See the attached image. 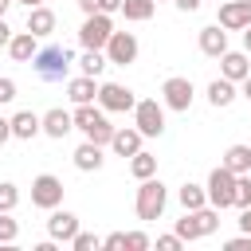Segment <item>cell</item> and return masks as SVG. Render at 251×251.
<instances>
[{
	"instance_id": "cell-1",
	"label": "cell",
	"mask_w": 251,
	"mask_h": 251,
	"mask_svg": "<svg viewBox=\"0 0 251 251\" xmlns=\"http://www.w3.org/2000/svg\"><path fill=\"white\" fill-rule=\"evenodd\" d=\"M75 129H78L86 141H94V145H110V137H114L118 126H110V118H106L102 106L82 102V106H75Z\"/></svg>"
},
{
	"instance_id": "cell-2",
	"label": "cell",
	"mask_w": 251,
	"mask_h": 251,
	"mask_svg": "<svg viewBox=\"0 0 251 251\" xmlns=\"http://www.w3.org/2000/svg\"><path fill=\"white\" fill-rule=\"evenodd\" d=\"M165 204H169V188L161 184V176H145L137 184V196H133V212L141 224H153L165 216Z\"/></svg>"
},
{
	"instance_id": "cell-3",
	"label": "cell",
	"mask_w": 251,
	"mask_h": 251,
	"mask_svg": "<svg viewBox=\"0 0 251 251\" xmlns=\"http://www.w3.org/2000/svg\"><path fill=\"white\" fill-rule=\"evenodd\" d=\"M71 63H75V55H71L67 47H59V43L39 47V51H35V59H31V67H35V75H39L43 82H59V78H67Z\"/></svg>"
},
{
	"instance_id": "cell-4",
	"label": "cell",
	"mask_w": 251,
	"mask_h": 251,
	"mask_svg": "<svg viewBox=\"0 0 251 251\" xmlns=\"http://www.w3.org/2000/svg\"><path fill=\"white\" fill-rule=\"evenodd\" d=\"M216 227H220V208H212V204H204V208H196V212H184V216L176 220V235H180L184 243L204 239V235H212Z\"/></svg>"
},
{
	"instance_id": "cell-5",
	"label": "cell",
	"mask_w": 251,
	"mask_h": 251,
	"mask_svg": "<svg viewBox=\"0 0 251 251\" xmlns=\"http://www.w3.org/2000/svg\"><path fill=\"white\" fill-rule=\"evenodd\" d=\"M204 188H208V204H212V208L224 212V208L235 204V173H231L227 165H216V169L208 173V184H204Z\"/></svg>"
},
{
	"instance_id": "cell-6",
	"label": "cell",
	"mask_w": 251,
	"mask_h": 251,
	"mask_svg": "<svg viewBox=\"0 0 251 251\" xmlns=\"http://www.w3.org/2000/svg\"><path fill=\"white\" fill-rule=\"evenodd\" d=\"M192 98H196V90H192V82H188L184 75H169V78L161 82V102H165V110L188 114V110H192Z\"/></svg>"
},
{
	"instance_id": "cell-7",
	"label": "cell",
	"mask_w": 251,
	"mask_h": 251,
	"mask_svg": "<svg viewBox=\"0 0 251 251\" xmlns=\"http://www.w3.org/2000/svg\"><path fill=\"white\" fill-rule=\"evenodd\" d=\"M133 126H137L145 137H161V133H165V102H157V98H137V106H133Z\"/></svg>"
},
{
	"instance_id": "cell-8",
	"label": "cell",
	"mask_w": 251,
	"mask_h": 251,
	"mask_svg": "<svg viewBox=\"0 0 251 251\" xmlns=\"http://www.w3.org/2000/svg\"><path fill=\"white\" fill-rule=\"evenodd\" d=\"M110 35H114V20L106 16V12H90L86 20H82V27H78V43L82 47H106L110 43Z\"/></svg>"
},
{
	"instance_id": "cell-9",
	"label": "cell",
	"mask_w": 251,
	"mask_h": 251,
	"mask_svg": "<svg viewBox=\"0 0 251 251\" xmlns=\"http://www.w3.org/2000/svg\"><path fill=\"white\" fill-rule=\"evenodd\" d=\"M98 106H102L106 114H133L137 98H133V90L122 86V82H98Z\"/></svg>"
},
{
	"instance_id": "cell-10",
	"label": "cell",
	"mask_w": 251,
	"mask_h": 251,
	"mask_svg": "<svg viewBox=\"0 0 251 251\" xmlns=\"http://www.w3.org/2000/svg\"><path fill=\"white\" fill-rule=\"evenodd\" d=\"M102 51H106V59H110L114 67H129V63H137L141 43H137V35H133V31H114V35H110V43H106Z\"/></svg>"
},
{
	"instance_id": "cell-11",
	"label": "cell",
	"mask_w": 251,
	"mask_h": 251,
	"mask_svg": "<svg viewBox=\"0 0 251 251\" xmlns=\"http://www.w3.org/2000/svg\"><path fill=\"white\" fill-rule=\"evenodd\" d=\"M31 204L43 208V212L59 208V204H63V180L51 176V173H39V176L31 180Z\"/></svg>"
},
{
	"instance_id": "cell-12",
	"label": "cell",
	"mask_w": 251,
	"mask_h": 251,
	"mask_svg": "<svg viewBox=\"0 0 251 251\" xmlns=\"http://www.w3.org/2000/svg\"><path fill=\"white\" fill-rule=\"evenodd\" d=\"M216 24H220L224 31H243V27H251V0H220Z\"/></svg>"
},
{
	"instance_id": "cell-13",
	"label": "cell",
	"mask_w": 251,
	"mask_h": 251,
	"mask_svg": "<svg viewBox=\"0 0 251 251\" xmlns=\"http://www.w3.org/2000/svg\"><path fill=\"white\" fill-rule=\"evenodd\" d=\"M47 235H51L55 243H71V239L78 235V216L67 212V208H51V216H47Z\"/></svg>"
},
{
	"instance_id": "cell-14",
	"label": "cell",
	"mask_w": 251,
	"mask_h": 251,
	"mask_svg": "<svg viewBox=\"0 0 251 251\" xmlns=\"http://www.w3.org/2000/svg\"><path fill=\"white\" fill-rule=\"evenodd\" d=\"M220 75H224V78H231V82H243V78L251 75V55H247V51H231V47H227V51L220 55Z\"/></svg>"
},
{
	"instance_id": "cell-15",
	"label": "cell",
	"mask_w": 251,
	"mask_h": 251,
	"mask_svg": "<svg viewBox=\"0 0 251 251\" xmlns=\"http://www.w3.org/2000/svg\"><path fill=\"white\" fill-rule=\"evenodd\" d=\"M71 129H75V114H71V110L55 106V110H47V114H43V133H47V137L63 141V137H67Z\"/></svg>"
},
{
	"instance_id": "cell-16",
	"label": "cell",
	"mask_w": 251,
	"mask_h": 251,
	"mask_svg": "<svg viewBox=\"0 0 251 251\" xmlns=\"http://www.w3.org/2000/svg\"><path fill=\"white\" fill-rule=\"evenodd\" d=\"M35 133H43V114H35V110H20V114H12V137L31 141Z\"/></svg>"
},
{
	"instance_id": "cell-17",
	"label": "cell",
	"mask_w": 251,
	"mask_h": 251,
	"mask_svg": "<svg viewBox=\"0 0 251 251\" xmlns=\"http://www.w3.org/2000/svg\"><path fill=\"white\" fill-rule=\"evenodd\" d=\"M200 51H204L208 59H220V55L227 51V31H224L220 24H208V27H200Z\"/></svg>"
},
{
	"instance_id": "cell-18",
	"label": "cell",
	"mask_w": 251,
	"mask_h": 251,
	"mask_svg": "<svg viewBox=\"0 0 251 251\" xmlns=\"http://www.w3.org/2000/svg\"><path fill=\"white\" fill-rule=\"evenodd\" d=\"M35 51H39V35H31L27 27H24V31H16V35H12V43H8V55H12L16 63H31V59H35Z\"/></svg>"
},
{
	"instance_id": "cell-19",
	"label": "cell",
	"mask_w": 251,
	"mask_h": 251,
	"mask_svg": "<svg viewBox=\"0 0 251 251\" xmlns=\"http://www.w3.org/2000/svg\"><path fill=\"white\" fill-rule=\"evenodd\" d=\"M67 98H71L75 106H82V102H98V78H90V75L67 78Z\"/></svg>"
},
{
	"instance_id": "cell-20",
	"label": "cell",
	"mask_w": 251,
	"mask_h": 251,
	"mask_svg": "<svg viewBox=\"0 0 251 251\" xmlns=\"http://www.w3.org/2000/svg\"><path fill=\"white\" fill-rule=\"evenodd\" d=\"M141 141H145V133L133 126V129H114V137H110V149L118 153V157H133L137 149H141Z\"/></svg>"
},
{
	"instance_id": "cell-21",
	"label": "cell",
	"mask_w": 251,
	"mask_h": 251,
	"mask_svg": "<svg viewBox=\"0 0 251 251\" xmlns=\"http://www.w3.org/2000/svg\"><path fill=\"white\" fill-rule=\"evenodd\" d=\"M102 149H106V145L82 141V145L75 149V169H78V173H98V169H102V161H106V157H102Z\"/></svg>"
},
{
	"instance_id": "cell-22",
	"label": "cell",
	"mask_w": 251,
	"mask_h": 251,
	"mask_svg": "<svg viewBox=\"0 0 251 251\" xmlns=\"http://www.w3.org/2000/svg\"><path fill=\"white\" fill-rule=\"evenodd\" d=\"M27 31H31V35H39V39H47V35L55 31V12H51L47 4L27 8Z\"/></svg>"
},
{
	"instance_id": "cell-23",
	"label": "cell",
	"mask_w": 251,
	"mask_h": 251,
	"mask_svg": "<svg viewBox=\"0 0 251 251\" xmlns=\"http://www.w3.org/2000/svg\"><path fill=\"white\" fill-rule=\"evenodd\" d=\"M235 98H239V90H235V82H231V78H224V75H220V78H212V82H208V102H212L216 110L231 106Z\"/></svg>"
},
{
	"instance_id": "cell-24",
	"label": "cell",
	"mask_w": 251,
	"mask_h": 251,
	"mask_svg": "<svg viewBox=\"0 0 251 251\" xmlns=\"http://www.w3.org/2000/svg\"><path fill=\"white\" fill-rule=\"evenodd\" d=\"M75 63H78V71H82V75H90V78H98V75L110 67L106 51H98V47H82V55H78Z\"/></svg>"
},
{
	"instance_id": "cell-25",
	"label": "cell",
	"mask_w": 251,
	"mask_h": 251,
	"mask_svg": "<svg viewBox=\"0 0 251 251\" xmlns=\"http://www.w3.org/2000/svg\"><path fill=\"white\" fill-rule=\"evenodd\" d=\"M176 200H180V208H184V212H196V208H204V204H208V188H204V184L184 180V184L176 188Z\"/></svg>"
},
{
	"instance_id": "cell-26",
	"label": "cell",
	"mask_w": 251,
	"mask_h": 251,
	"mask_svg": "<svg viewBox=\"0 0 251 251\" xmlns=\"http://www.w3.org/2000/svg\"><path fill=\"white\" fill-rule=\"evenodd\" d=\"M220 165H227L235 176H239V173H251V145H227Z\"/></svg>"
},
{
	"instance_id": "cell-27",
	"label": "cell",
	"mask_w": 251,
	"mask_h": 251,
	"mask_svg": "<svg viewBox=\"0 0 251 251\" xmlns=\"http://www.w3.org/2000/svg\"><path fill=\"white\" fill-rule=\"evenodd\" d=\"M153 12H157V0H122V16H126L129 24L153 20Z\"/></svg>"
},
{
	"instance_id": "cell-28",
	"label": "cell",
	"mask_w": 251,
	"mask_h": 251,
	"mask_svg": "<svg viewBox=\"0 0 251 251\" xmlns=\"http://www.w3.org/2000/svg\"><path fill=\"white\" fill-rule=\"evenodd\" d=\"M129 173H133L137 180H145V176H157V157H153L149 149H137V153L129 157Z\"/></svg>"
},
{
	"instance_id": "cell-29",
	"label": "cell",
	"mask_w": 251,
	"mask_h": 251,
	"mask_svg": "<svg viewBox=\"0 0 251 251\" xmlns=\"http://www.w3.org/2000/svg\"><path fill=\"white\" fill-rule=\"evenodd\" d=\"M231 208H239V212L251 208V173H239L235 176V204Z\"/></svg>"
},
{
	"instance_id": "cell-30",
	"label": "cell",
	"mask_w": 251,
	"mask_h": 251,
	"mask_svg": "<svg viewBox=\"0 0 251 251\" xmlns=\"http://www.w3.org/2000/svg\"><path fill=\"white\" fill-rule=\"evenodd\" d=\"M20 239V220H12V212H0V243H16Z\"/></svg>"
},
{
	"instance_id": "cell-31",
	"label": "cell",
	"mask_w": 251,
	"mask_h": 251,
	"mask_svg": "<svg viewBox=\"0 0 251 251\" xmlns=\"http://www.w3.org/2000/svg\"><path fill=\"white\" fill-rule=\"evenodd\" d=\"M20 204V188L12 180H0V212H12Z\"/></svg>"
},
{
	"instance_id": "cell-32",
	"label": "cell",
	"mask_w": 251,
	"mask_h": 251,
	"mask_svg": "<svg viewBox=\"0 0 251 251\" xmlns=\"http://www.w3.org/2000/svg\"><path fill=\"white\" fill-rule=\"evenodd\" d=\"M71 247H75V251H98V247H102V239H98V235H90V231H78V235L71 239Z\"/></svg>"
},
{
	"instance_id": "cell-33",
	"label": "cell",
	"mask_w": 251,
	"mask_h": 251,
	"mask_svg": "<svg viewBox=\"0 0 251 251\" xmlns=\"http://www.w3.org/2000/svg\"><path fill=\"white\" fill-rule=\"evenodd\" d=\"M145 247H153L145 231H126V251H145Z\"/></svg>"
},
{
	"instance_id": "cell-34",
	"label": "cell",
	"mask_w": 251,
	"mask_h": 251,
	"mask_svg": "<svg viewBox=\"0 0 251 251\" xmlns=\"http://www.w3.org/2000/svg\"><path fill=\"white\" fill-rule=\"evenodd\" d=\"M157 247H161V251H180V247H184V239H180L176 231H173V235H157Z\"/></svg>"
},
{
	"instance_id": "cell-35",
	"label": "cell",
	"mask_w": 251,
	"mask_h": 251,
	"mask_svg": "<svg viewBox=\"0 0 251 251\" xmlns=\"http://www.w3.org/2000/svg\"><path fill=\"white\" fill-rule=\"evenodd\" d=\"M102 247H106V251H122V247H126V231H110V235L102 239Z\"/></svg>"
},
{
	"instance_id": "cell-36",
	"label": "cell",
	"mask_w": 251,
	"mask_h": 251,
	"mask_svg": "<svg viewBox=\"0 0 251 251\" xmlns=\"http://www.w3.org/2000/svg\"><path fill=\"white\" fill-rule=\"evenodd\" d=\"M224 251H251V235L243 231V235H235V239H227V243H224Z\"/></svg>"
},
{
	"instance_id": "cell-37",
	"label": "cell",
	"mask_w": 251,
	"mask_h": 251,
	"mask_svg": "<svg viewBox=\"0 0 251 251\" xmlns=\"http://www.w3.org/2000/svg\"><path fill=\"white\" fill-rule=\"evenodd\" d=\"M12 98H16V82H12V78H0V106L12 102Z\"/></svg>"
},
{
	"instance_id": "cell-38",
	"label": "cell",
	"mask_w": 251,
	"mask_h": 251,
	"mask_svg": "<svg viewBox=\"0 0 251 251\" xmlns=\"http://www.w3.org/2000/svg\"><path fill=\"white\" fill-rule=\"evenodd\" d=\"M98 12H106V16L122 12V0H98Z\"/></svg>"
},
{
	"instance_id": "cell-39",
	"label": "cell",
	"mask_w": 251,
	"mask_h": 251,
	"mask_svg": "<svg viewBox=\"0 0 251 251\" xmlns=\"http://www.w3.org/2000/svg\"><path fill=\"white\" fill-rule=\"evenodd\" d=\"M12 35H16V31H12V27H8V20L0 16V47H8V43H12Z\"/></svg>"
},
{
	"instance_id": "cell-40",
	"label": "cell",
	"mask_w": 251,
	"mask_h": 251,
	"mask_svg": "<svg viewBox=\"0 0 251 251\" xmlns=\"http://www.w3.org/2000/svg\"><path fill=\"white\" fill-rule=\"evenodd\" d=\"M12 141V118H0V145Z\"/></svg>"
},
{
	"instance_id": "cell-41",
	"label": "cell",
	"mask_w": 251,
	"mask_h": 251,
	"mask_svg": "<svg viewBox=\"0 0 251 251\" xmlns=\"http://www.w3.org/2000/svg\"><path fill=\"white\" fill-rule=\"evenodd\" d=\"M173 4H176V8H180V12H196V8H200V4H204V0H173Z\"/></svg>"
},
{
	"instance_id": "cell-42",
	"label": "cell",
	"mask_w": 251,
	"mask_h": 251,
	"mask_svg": "<svg viewBox=\"0 0 251 251\" xmlns=\"http://www.w3.org/2000/svg\"><path fill=\"white\" fill-rule=\"evenodd\" d=\"M239 227L251 235V208H243V212H239Z\"/></svg>"
},
{
	"instance_id": "cell-43",
	"label": "cell",
	"mask_w": 251,
	"mask_h": 251,
	"mask_svg": "<svg viewBox=\"0 0 251 251\" xmlns=\"http://www.w3.org/2000/svg\"><path fill=\"white\" fill-rule=\"evenodd\" d=\"M78 8H82V16H90V12H98V0H78Z\"/></svg>"
},
{
	"instance_id": "cell-44",
	"label": "cell",
	"mask_w": 251,
	"mask_h": 251,
	"mask_svg": "<svg viewBox=\"0 0 251 251\" xmlns=\"http://www.w3.org/2000/svg\"><path fill=\"white\" fill-rule=\"evenodd\" d=\"M239 86H243V98H247V102H251V75H247V78H243V82H239Z\"/></svg>"
},
{
	"instance_id": "cell-45",
	"label": "cell",
	"mask_w": 251,
	"mask_h": 251,
	"mask_svg": "<svg viewBox=\"0 0 251 251\" xmlns=\"http://www.w3.org/2000/svg\"><path fill=\"white\" fill-rule=\"evenodd\" d=\"M243 51L251 55V27H243Z\"/></svg>"
},
{
	"instance_id": "cell-46",
	"label": "cell",
	"mask_w": 251,
	"mask_h": 251,
	"mask_svg": "<svg viewBox=\"0 0 251 251\" xmlns=\"http://www.w3.org/2000/svg\"><path fill=\"white\" fill-rule=\"evenodd\" d=\"M16 4H27V8H39V4H47V0H16Z\"/></svg>"
},
{
	"instance_id": "cell-47",
	"label": "cell",
	"mask_w": 251,
	"mask_h": 251,
	"mask_svg": "<svg viewBox=\"0 0 251 251\" xmlns=\"http://www.w3.org/2000/svg\"><path fill=\"white\" fill-rule=\"evenodd\" d=\"M12 4H16V0H0V16H4V12L12 8Z\"/></svg>"
},
{
	"instance_id": "cell-48",
	"label": "cell",
	"mask_w": 251,
	"mask_h": 251,
	"mask_svg": "<svg viewBox=\"0 0 251 251\" xmlns=\"http://www.w3.org/2000/svg\"><path fill=\"white\" fill-rule=\"evenodd\" d=\"M216 4H220V0H216Z\"/></svg>"
},
{
	"instance_id": "cell-49",
	"label": "cell",
	"mask_w": 251,
	"mask_h": 251,
	"mask_svg": "<svg viewBox=\"0 0 251 251\" xmlns=\"http://www.w3.org/2000/svg\"><path fill=\"white\" fill-rule=\"evenodd\" d=\"M157 4H161V0H157Z\"/></svg>"
}]
</instances>
